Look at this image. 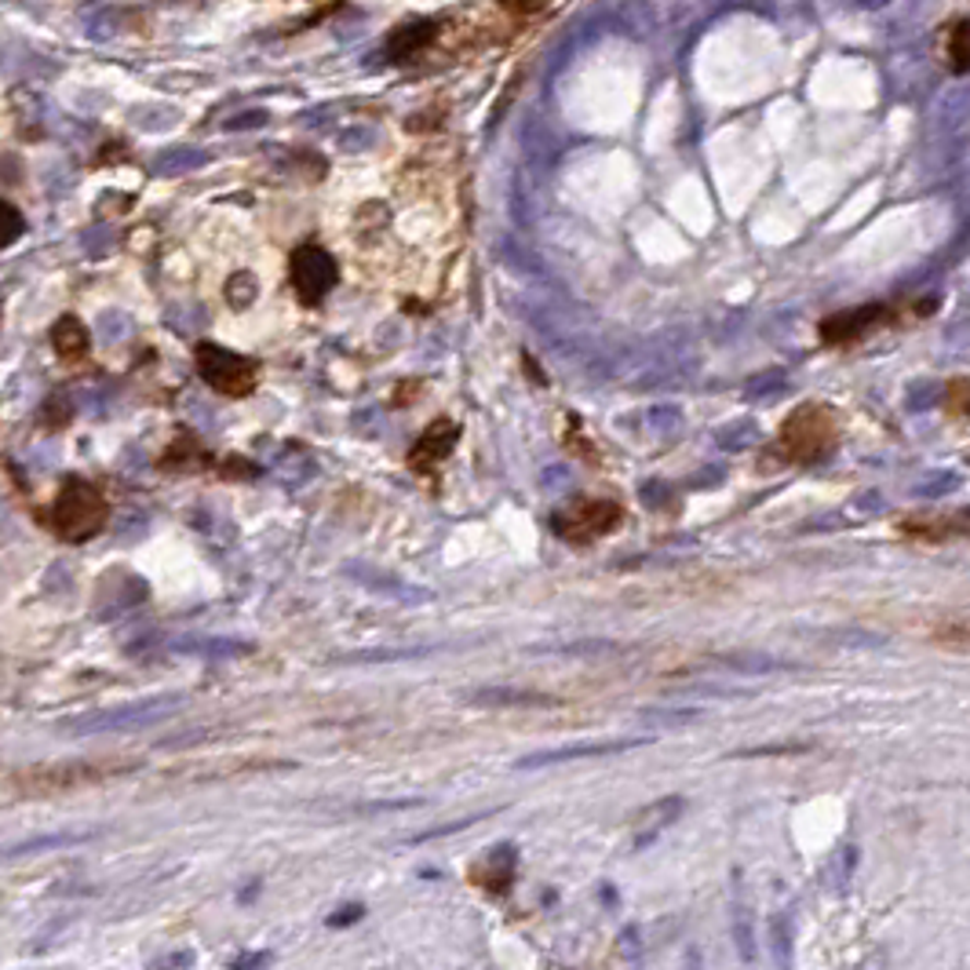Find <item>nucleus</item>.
Wrapping results in <instances>:
<instances>
[{
  "instance_id": "nucleus-1",
  "label": "nucleus",
  "mask_w": 970,
  "mask_h": 970,
  "mask_svg": "<svg viewBox=\"0 0 970 970\" xmlns=\"http://www.w3.org/2000/svg\"><path fill=\"white\" fill-rule=\"evenodd\" d=\"M183 708V693H157V697H143V701L132 704H117V708H103V712H89L78 718H67L59 723V729L78 737H100V734H136V729H147L154 723H165V718Z\"/></svg>"
},
{
  "instance_id": "nucleus-2",
  "label": "nucleus",
  "mask_w": 970,
  "mask_h": 970,
  "mask_svg": "<svg viewBox=\"0 0 970 970\" xmlns=\"http://www.w3.org/2000/svg\"><path fill=\"white\" fill-rule=\"evenodd\" d=\"M106 518H110V507H106L103 493L84 482V478H67L48 511L51 533L70 544L92 540L106 526Z\"/></svg>"
},
{
  "instance_id": "nucleus-3",
  "label": "nucleus",
  "mask_w": 970,
  "mask_h": 970,
  "mask_svg": "<svg viewBox=\"0 0 970 970\" xmlns=\"http://www.w3.org/2000/svg\"><path fill=\"white\" fill-rule=\"evenodd\" d=\"M194 358H198L201 379L212 390H220V395L245 398V395H253L259 384V365L253 362V358L226 351V347H220V343H198V354Z\"/></svg>"
},
{
  "instance_id": "nucleus-4",
  "label": "nucleus",
  "mask_w": 970,
  "mask_h": 970,
  "mask_svg": "<svg viewBox=\"0 0 970 970\" xmlns=\"http://www.w3.org/2000/svg\"><path fill=\"white\" fill-rule=\"evenodd\" d=\"M289 264H292V289H296L300 303H307V307H318L336 289V281H340V267H336V259L325 253L318 242H303L296 253H292Z\"/></svg>"
},
{
  "instance_id": "nucleus-5",
  "label": "nucleus",
  "mask_w": 970,
  "mask_h": 970,
  "mask_svg": "<svg viewBox=\"0 0 970 970\" xmlns=\"http://www.w3.org/2000/svg\"><path fill=\"white\" fill-rule=\"evenodd\" d=\"M620 518H624V511L613 500H576V504L554 511L551 526L565 540H598L609 529H617Z\"/></svg>"
},
{
  "instance_id": "nucleus-6",
  "label": "nucleus",
  "mask_w": 970,
  "mask_h": 970,
  "mask_svg": "<svg viewBox=\"0 0 970 970\" xmlns=\"http://www.w3.org/2000/svg\"><path fill=\"white\" fill-rule=\"evenodd\" d=\"M653 745L650 737H620V740H587V745H565V748H544L529 751V756L515 759V770H544V767H562V762L576 759H598V756H617V751Z\"/></svg>"
},
{
  "instance_id": "nucleus-7",
  "label": "nucleus",
  "mask_w": 970,
  "mask_h": 970,
  "mask_svg": "<svg viewBox=\"0 0 970 970\" xmlns=\"http://www.w3.org/2000/svg\"><path fill=\"white\" fill-rule=\"evenodd\" d=\"M781 442H784V449L795 456V460H814V456H821L825 445L832 442V420H828L821 409L806 406L788 420Z\"/></svg>"
},
{
  "instance_id": "nucleus-8",
  "label": "nucleus",
  "mask_w": 970,
  "mask_h": 970,
  "mask_svg": "<svg viewBox=\"0 0 970 970\" xmlns=\"http://www.w3.org/2000/svg\"><path fill=\"white\" fill-rule=\"evenodd\" d=\"M515 872H518V854H515V846L504 843V846L486 850V854L475 861L471 883L486 893H507L511 887H515Z\"/></svg>"
},
{
  "instance_id": "nucleus-9",
  "label": "nucleus",
  "mask_w": 970,
  "mask_h": 970,
  "mask_svg": "<svg viewBox=\"0 0 970 970\" xmlns=\"http://www.w3.org/2000/svg\"><path fill=\"white\" fill-rule=\"evenodd\" d=\"M106 773H125V770H95L89 767V762H67V767H37L30 778H23V788L26 792H37V795H51V792H62V788H78V784H89V781H100L106 778Z\"/></svg>"
},
{
  "instance_id": "nucleus-10",
  "label": "nucleus",
  "mask_w": 970,
  "mask_h": 970,
  "mask_svg": "<svg viewBox=\"0 0 970 970\" xmlns=\"http://www.w3.org/2000/svg\"><path fill=\"white\" fill-rule=\"evenodd\" d=\"M464 701L500 712V708H551V704H559V697L537 693V690H522V686H507V682H486V686L467 690Z\"/></svg>"
},
{
  "instance_id": "nucleus-11",
  "label": "nucleus",
  "mask_w": 970,
  "mask_h": 970,
  "mask_svg": "<svg viewBox=\"0 0 970 970\" xmlns=\"http://www.w3.org/2000/svg\"><path fill=\"white\" fill-rule=\"evenodd\" d=\"M456 439H460V423L453 420H439L434 428H428L420 434V442L412 445L409 453V467H417V471H434L445 456H449V449L456 445Z\"/></svg>"
},
{
  "instance_id": "nucleus-12",
  "label": "nucleus",
  "mask_w": 970,
  "mask_h": 970,
  "mask_svg": "<svg viewBox=\"0 0 970 970\" xmlns=\"http://www.w3.org/2000/svg\"><path fill=\"white\" fill-rule=\"evenodd\" d=\"M806 639L817 642V646H832V650H850V653H865V650H883L887 646V635L861 624H835V628H821V631H803Z\"/></svg>"
},
{
  "instance_id": "nucleus-13",
  "label": "nucleus",
  "mask_w": 970,
  "mask_h": 970,
  "mask_svg": "<svg viewBox=\"0 0 970 970\" xmlns=\"http://www.w3.org/2000/svg\"><path fill=\"white\" fill-rule=\"evenodd\" d=\"M165 646H168L172 653H187V657H209V661L248 657V653H256L253 642H242V639H212V635H179V639H165Z\"/></svg>"
},
{
  "instance_id": "nucleus-14",
  "label": "nucleus",
  "mask_w": 970,
  "mask_h": 970,
  "mask_svg": "<svg viewBox=\"0 0 970 970\" xmlns=\"http://www.w3.org/2000/svg\"><path fill=\"white\" fill-rule=\"evenodd\" d=\"M347 576H351V581H358V584H365L369 592H376V595L406 598V603H431V592H428V587H412V584L398 581V576H390V573L369 570V565H362V562L347 565Z\"/></svg>"
},
{
  "instance_id": "nucleus-15",
  "label": "nucleus",
  "mask_w": 970,
  "mask_h": 970,
  "mask_svg": "<svg viewBox=\"0 0 970 970\" xmlns=\"http://www.w3.org/2000/svg\"><path fill=\"white\" fill-rule=\"evenodd\" d=\"M723 668L740 671V675H773V671H799L795 661L773 657V653H759V650H740V653H718L715 657Z\"/></svg>"
},
{
  "instance_id": "nucleus-16",
  "label": "nucleus",
  "mask_w": 970,
  "mask_h": 970,
  "mask_svg": "<svg viewBox=\"0 0 970 970\" xmlns=\"http://www.w3.org/2000/svg\"><path fill=\"white\" fill-rule=\"evenodd\" d=\"M110 576L117 581V587H114V595L100 592L106 598L103 617H117V613H125V609H136L139 603H147L150 584L143 581V576H136V573H128V570H114Z\"/></svg>"
},
{
  "instance_id": "nucleus-17",
  "label": "nucleus",
  "mask_w": 970,
  "mask_h": 970,
  "mask_svg": "<svg viewBox=\"0 0 970 970\" xmlns=\"http://www.w3.org/2000/svg\"><path fill=\"white\" fill-rule=\"evenodd\" d=\"M883 311L879 303H868V307H857V311H846V314H835V318H828L825 325H821V332H825V340H846V336H857V332H865L872 322H879L883 318Z\"/></svg>"
},
{
  "instance_id": "nucleus-18",
  "label": "nucleus",
  "mask_w": 970,
  "mask_h": 970,
  "mask_svg": "<svg viewBox=\"0 0 970 970\" xmlns=\"http://www.w3.org/2000/svg\"><path fill=\"white\" fill-rule=\"evenodd\" d=\"M729 926H734V942L740 948V959L751 963V959H756V915H751V904L740 887L734 893V909H729Z\"/></svg>"
},
{
  "instance_id": "nucleus-19",
  "label": "nucleus",
  "mask_w": 970,
  "mask_h": 970,
  "mask_svg": "<svg viewBox=\"0 0 970 970\" xmlns=\"http://www.w3.org/2000/svg\"><path fill=\"white\" fill-rule=\"evenodd\" d=\"M89 329L73 318V314H67V318H59L56 325H51V347H56L59 358H67V362H73V358H81L84 351H89Z\"/></svg>"
},
{
  "instance_id": "nucleus-20",
  "label": "nucleus",
  "mask_w": 970,
  "mask_h": 970,
  "mask_svg": "<svg viewBox=\"0 0 970 970\" xmlns=\"http://www.w3.org/2000/svg\"><path fill=\"white\" fill-rule=\"evenodd\" d=\"M100 832H51V835H37V839H23V843L8 846V861L15 857H34L40 850H67V846H81L92 843Z\"/></svg>"
},
{
  "instance_id": "nucleus-21",
  "label": "nucleus",
  "mask_w": 970,
  "mask_h": 970,
  "mask_svg": "<svg viewBox=\"0 0 970 970\" xmlns=\"http://www.w3.org/2000/svg\"><path fill=\"white\" fill-rule=\"evenodd\" d=\"M682 814V799L679 795H671V799H661V803H653V806H646V810L639 814V828H642V835H639V846H646L653 835L661 832V828H668L675 817Z\"/></svg>"
},
{
  "instance_id": "nucleus-22",
  "label": "nucleus",
  "mask_w": 970,
  "mask_h": 970,
  "mask_svg": "<svg viewBox=\"0 0 970 970\" xmlns=\"http://www.w3.org/2000/svg\"><path fill=\"white\" fill-rule=\"evenodd\" d=\"M759 439H762V431L756 420H729L726 428L715 431V445L726 453H745V449H751V445H759Z\"/></svg>"
},
{
  "instance_id": "nucleus-23",
  "label": "nucleus",
  "mask_w": 970,
  "mask_h": 970,
  "mask_svg": "<svg viewBox=\"0 0 970 970\" xmlns=\"http://www.w3.org/2000/svg\"><path fill=\"white\" fill-rule=\"evenodd\" d=\"M945 56L953 73H970V19H959V23L948 26Z\"/></svg>"
},
{
  "instance_id": "nucleus-24",
  "label": "nucleus",
  "mask_w": 970,
  "mask_h": 970,
  "mask_svg": "<svg viewBox=\"0 0 970 970\" xmlns=\"http://www.w3.org/2000/svg\"><path fill=\"white\" fill-rule=\"evenodd\" d=\"M529 653H554V657H606L617 653V642L609 639H581V642H554V646H529Z\"/></svg>"
},
{
  "instance_id": "nucleus-25",
  "label": "nucleus",
  "mask_w": 970,
  "mask_h": 970,
  "mask_svg": "<svg viewBox=\"0 0 970 970\" xmlns=\"http://www.w3.org/2000/svg\"><path fill=\"white\" fill-rule=\"evenodd\" d=\"M434 653L431 646H406V650H358V653H343L336 657L340 664H384V661H417Z\"/></svg>"
},
{
  "instance_id": "nucleus-26",
  "label": "nucleus",
  "mask_w": 970,
  "mask_h": 970,
  "mask_svg": "<svg viewBox=\"0 0 970 970\" xmlns=\"http://www.w3.org/2000/svg\"><path fill=\"white\" fill-rule=\"evenodd\" d=\"M784 390H788V376H784L781 369H770V373H759L748 379L745 398L748 401H773V398H781Z\"/></svg>"
},
{
  "instance_id": "nucleus-27",
  "label": "nucleus",
  "mask_w": 970,
  "mask_h": 970,
  "mask_svg": "<svg viewBox=\"0 0 970 970\" xmlns=\"http://www.w3.org/2000/svg\"><path fill=\"white\" fill-rule=\"evenodd\" d=\"M963 486V475L959 471H934L920 478V482L912 486V496H923V500H942L948 493H956V489Z\"/></svg>"
},
{
  "instance_id": "nucleus-28",
  "label": "nucleus",
  "mask_w": 970,
  "mask_h": 970,
  "mask_svg": "<svg viewBox=\"0 0 970 970\" xmlns=\"http://www.w3.org/2000/svg\"><path fill=\"white\" fill-rule=\"evenodd\" d=\"M767 934H770V948H773V963H778V967L792 963V920H788V915H784V912L770 915Z\"/></svg>"
},
{
  "instance_id": "nucleus-29",
  "label": "nucleus",
  "mask_w": 970,
  "mask_h": 970,
  "mask_svg": "<svg viewBox=\"0 0 970 970\" xmlns=\"http://www.w3.org/2000/svg\"><path fill=\"white\" fill-rule=\"evenodd\" d=\"M701 715H704L701 708H642L639 723H646V726H686V723H697Z\"/></svg>"
},
{
  "instance_id": "nucleus-30",
  "label": "nucleus",
  "mask_w": 970,
  "mask_h": 970,
  "mask_svg": "<svg viewBox=\"0 0 970 970\" xmlns=\"http://www.w3.org/2000/svg\"><path fill=\"white\" fill-rule=\"evenodd\" d=\"M937 401H942V384H937V379H915V384L909 387V395H904V409L926 412V409H934Z\"/></svg>"
},
{
  "instance_id": "nucleus-31",
  "label": "nucleus",
  "mask_w": 970,
  "mask_h": 970,
  "mask_svg": "<svg viewBox=\"0 0 970 970\" xmlns=\"http://www.w3.org/2000/svg\"><path fill=\"white\" fill-rule=\"evenodd\" d=\"M854 865H857V850L854 846H843L832 861H828L825 876H828V883H832V890H843L846 887L850 876H854Z\"/></svg>"
},
{
  "instance_id": "nucleus-32",
  "label": "nucleus",
  "mask_w": 970,
  "mask_h": 970,
  "mask_svg": "<svg viewBox=\"0 0 970 970\" xmlns=\"http://www.w3.org/2000/svg\"><path fill=\"white\" fill-rule=\"evenodd\" d=\"M95 329H100L106 343H121V340H128V332H132V318L121 311H103L100 322H95Z\"/></svg>"
},
{
  "instance_id": "nucleus-33",
  "label": "nucleus",
  "mask_w": 970,
  "mask_h": 970,
  "mask_svg": "<svg viewBox=\"0 0 970 970\" xmlns=\"http://www.w3.org/2000/svg\"><path fill=\"white\" fill-rule=\"evenodd\" d=\"M256 296H259V285L248 270H242V274H234L231 281H226V300H231L237 311H245L248 303H256Z\"/></svg>"
},
{
  "instance_id": "nucleus-34",
  "label": "nucleus",
  "mask_w": 970,
  "mask_h": 970,
  "mask_svg": "<svg viewBox=\"0 0 970 970\" xmlns=\"http://www.w3.org/2000/svg\"><path fill=\"white\" fill-rule=\"evenodd\" d=\"M650 428L657 434H675L682 428V412L679 406H653L650 409Z\"/></svg>"
},
{
  "instance_id": "nucleus-35",
  "label": "nucleus",
  "mask_w": 970,
  "mask_h": 970,
  "mask_svg": "<svg viewBox=\"0 0 970 970\" xmlns=\"http://www.w3.org/2000/svg\"><path fill=\"white\" fill-rule=\"evenodd\" d=\"M639 500H642V504H646V507L661 511V507H668L671 489H668V482H661V478H650V482H642V486H639Z\"/></svg>"
},
{
  "instance_id": "nucleus-36",
  "label": "nucleus",
  "mask_w": 970,
  "mask_h": 970,
  "mask_svg": "<svg viewBox=\"0 0 970 970\" xmlns=\"http://www.w3.org/2000/svg\"><path fill=\"white\" fill-rule=\"evenodd\" d=\"M540 486L548 489V493H565V489L573 486V475H570V467H562V464L548 467V471H544V482H540Z\"/></svg>"
},
{
  "instance_id": "nucleus-37",
  "label": "nucleus",
  "mask_w": 970,
  "mask_h": 970,
  "mask_svg": "<svg viewBox=\"0 0 970 970\" xmlns=\"http://www.w3.org/2000/svg\"><path fill=\"white\" fill-rule=\"evenodd\" d=\"M489 814H475V817H464V821H453V825H442V828H431V832H423V835H417L412 839V843H428V839H442V835H453V832H460V828H467V825H478V821H486Z\"/></svg>"
},
{
  "instance_id": "nucleus-38",
  "label": "nucleus",
  "mask_w": 970,
  "mask_h": 970,
  "mask_svg": "<svg viewBox=\"0 0 970 970\" xmlns=\"http://www.w3.org/2000/svg\"><path fill=\"white\" fill-rule=\"evenodd\" d=\"M23 215H19L15 204H4V245H15L19 234H23Z\"/></svg>"
},
{
  "instance_id": "nucleus-39",
  "label": "nucleus",
  "mask_w": 970,
  "mask_h": 970,
  "mask_svg": "<svg viewBox=\"0 0 970 970\" xmlns=\"http://www.w3.org/2000/svg\"><path fill=\"white\" fill-rule=\"evenodd\" d=\"M723 478H726V467H718V464H715V467H704V471H697V475L690 478V486H693V489H715L718 482H723Z\"/></svg>"
},
{
  "instance_id": "nucleus-40",
  "label": "nucleus",
  "mask_w": 970,
  "mask_h": 970,
  "mask_svg": "<svg viewBox=\"0 0 970 970\" xmlns=\"http://www.w3.org/2000/svg\"><path fill=\"white\" fill-rule=\"evenodd\" d=\"M788 751H806V745H762V748H740L734 756H788Z\"/></svg>"
},
{
  "instance_id": "nucleus-41",
  "label": "nucleus",
  "mask_w": 970,
  "mask_h": 970,
  "mask_svg": "<svg viewBox=\"0 0 970 970\" xmlns=\"http://www.w3.org/2000/svg\"><path fill=\"white\" fill-rule=\"evenodd\" d=\"M854 507L861 511V515H876V511H883V496L879 493H861L854 500Z\"/></svg>"
},
{
  "instance_id": "nucleus-42",
  "label": "nucleus",
  "mask_w": 970,
  "mask_h": 970,
  "mask_svg": "<svg viewBox=\"0 0 970 970\" xmlns=\"http://www.w3.org/2000/svg\"><path fill=\"white\" fill-rule=\"evenodd\" d=\"M362 912H365V909H362V904H347V909H340V912H336V915H332V920H329V926L358 923V920H362Z\"/></svg>"
},
{
  "instance_id": "nucleus-43",
  "label": "nucleus",
  "mask_w": 970,
  "mask_h": 970,
  "mask_svg": "<svg viewBox=\"0 0 970 970\" xmlns=\"http://www.w3.org/2000/svg\"><path fill=\"white\" fill-rule=\"evenodd\" d=\"M270 956L267 953H245V956H234L231 967H267Z\"/></svg>"
},
{
  "instance_id": "nucleus-44",
  "label": "nucleus",
  "mask_w": 970,
  "mask_h": 970,
  "mask_svg": "<svg viewBox=\"0 0 970 970\" xmlns=\"http://www.w3.org/2000/svg\"><path fill=\"white\" fill-rule=\"evenodd\" d=\"M190 963H194V956H190V953H172V956L154 959V967H190Z\"/></svg>"
},
{
  "instance_id": "nucleus-45",
  "label": "nucleus",
  "mask_w": 970,
  "mask_h": 970,
  "mask_svg": "<svg viewBox=\"0 0 970 970\" xmlns=\"http://www.w3.org/2000/svg\"><path fill=\"white\" fill-rule=\"evenodd\" d=\"M507 8H522V12H537V8H544L548 0H504Z\"/></svg>"
}]
</instances>
